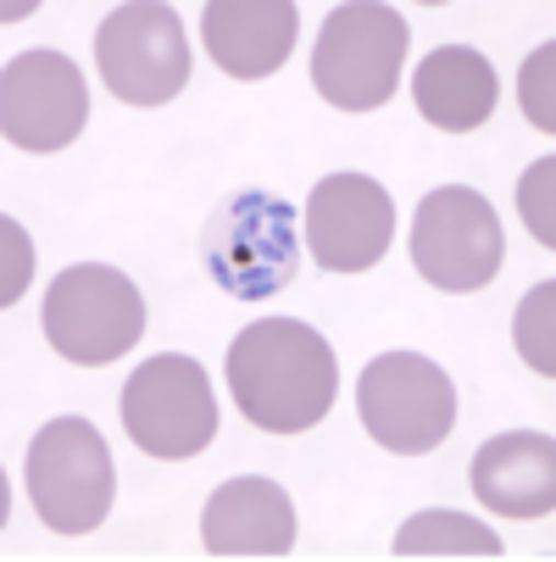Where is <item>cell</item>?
Returning <instances> with one entry per match:
<instances>
[{
  "label": "cell",
  "instance_id": "5",
  "mask_svg": "<svg viewBox=\"0 0 556 562\" xmlns=\"http://www.w3.org/2000/svg\"><path fill=\"white\" fill-rule=\"evenodd\" d=\"M39 324H45V340L56 346V357H67L78 368H106L139 346L145 295L128 273H117L106 262H78V268L56 273V284L45 290Z\"/></svg>",
  "mask_w": 556,
  "mask_h": 562
},
{
  "label": "cell",
  "instance_id": "1",
  "mask_svg": "<svg viewBox=\"0 0 556 562\" xmlns=\"http://www.w3.org/2000/svg\"><path fill=\"white\" fill-rule=\"evenodd\" d=\"M223 368L234 407L262 435H306L329 418L340 395L334 346L300 317H262V324L240 329Z\"/></svg>",
  "mask_w": 556,
  "mask_h": 562
},
{
  "label": "cell",
  "instance_id": "16",
  "mask_svg": "<svg viewBox=\"0 0 556 562\" xmlns=\"http://www.w3.org/2000/svg\"><path fill=\"white\" fill-rule=\"evenodd\" d=\"M501 535L462 513H418L395 535V557H501Z\"/></svg>",
  "mask_w": 556,
  "mask_h": 562
},
{
  "label": "cell",
  "instance_id": "12",
  "mask_svg": "<svg viewBox=\"0 0 556 562\" xmlns=\"http://www.w3.org/2000/svg\"><path fill=\"white\" fill-rule=\"evenodd\" d=\"M300 34L295 0H212L201 12L206 56L228 78H273Z\"/></svg>",
  "mask_w": 556,
  "mask_h": 562
},
{
  "label": "cell",
  "instance_id": "11",
  "mask_svg": "<svg viewBox=\"0 0 556 562\" xmlns=\"http://www.w3.org/2000/svg\"><path fill=\"white\" fill-rule=\"evenodd\" d=\"M306 251L329 273H367L395 239V201L367 173H329L306 195Z\"/></svg>",
  "mask_w": 556,
  "mask_h": 562
},
{
  "label": "cell",
  "instance_id": "10",
  "mask_svg": "<svg viewBox=\"0 0 556 562\" xmlns=\"http://www.w3.org/2000/svg\"><path fill=\"white\" fill-rule=\"evenodd\" d=\"M90 123V85L61 50H23L0 72V134L12 150H67Z\"/></svg>",
  "mask_w": 556,
  "mask_h": 562
},
{
  "label": "cell",
  "instance_id": "20",
  "mask_svg": "<svg viewBox=\"0 0 556 562\" xmlns=\"http://www.w3.org/2000/svg\"><path fill=\"white\" fill-rule=\"evenodd\" d=\"M0 239H7V279H0V301L12 306L23 295V284H29V262L34 257H29V234L12 217H0Z\"/></svg>",
  "mask_w": 556,
  "mask_h": 562
},
{
  "label": "cell",
  "instance_id": "8",
  "mask_svg": "<svg viewBox=\"0 0 556 562\" xmlns=\"http://www.w3.org/2000/svg\"><path fill=\"white\" fill-rule=\"evenodd\" d=\"M123 429L156 462H184L206 451L217 435V401L206 368L179 351L145 357L123 384Z\"/></svg>",
  "mask_w": 556,
  "mask_h": 562
},
{
  "label": "cell",
  "instance_id": "3",
  "mask_svg": "<svg viewBox=\"0 0 556 562\" xmlns=\"http://www.w3.org/2000/svg\"><path fill=\"white\" fill-rule=\"evenodd\" d=\"M407 45H412V29L395 7H378V0L334 7L311 50V85L324 95V106L378 112L401 85Z\"/></svg>",
  "mask_w": 556,
  "mask_h": 562
},
{
  "label": "cell",
  "instance_id": "2",
  "mask_svg": "<svg viewBox=\"0 0 556 562\" xmlns=\"http://www.w3.org/2000/svg\"><path fill=\"white\" fill-rule=\"evenodd\" d=\"M206 273L234 301H268L300 273V223L284 195L240 190L217 201V212L201 228Z\"/></svg>",
  "mask_w": 556,
  "mask_h": 562
},
{
  "label": "cell",
  "instance_id": "13",
  "mask_svg": "<svg viewBox=\"0 0 556 562\" xmlns=\"http://www.w3.org/2000/svg\"><path fill=\"white\" fill-rule=\"evenodd\" d=\"M201 546L212 557H290L295 507L279 479H228L201 513Z\"/></svg>",
  "mask_w": 556,
  "mask_h": 562
},
{
  "label": "cell",
  "instance_id": "19",
  "mask_svg": "<svg viewBox=\"0 0 556 562\" xmlns=\"http://www.w3.org/2000/svg\"><path fill=\"white\" fill-rule=\"evenodd\" d=\"M551 190H556V156H540V162L518 179V212L529 223V234L551 251L556 246V217H551Z\"/></svg>",
  "mask_w": 556,
  "mask_h": 562
},
{
  "label": "cell",
  "instance_id": "15",
  "mask_svg": "<svg viewBox=\"0 0 556 562\" xmlns=\"http://www.w3.org/2000/svg\"><path fill=\"white\" fill-rule=\"evenodd\" d=\"M496 95H501L496 67L473 50V45H440V50H429V56L418 61V72H412V101H418V112H423L434 128H445V134H467V128L490 123Z\"/></svg>",
  "mask_w": 556,
  "mask_h": 562
},
{
  "label": "cell",
  "instance_id": "14",
  "mask_svg": "<svg viewBox=\"0 0 556 562\" xmlns=\"http://www.w3.org/2000/svg\"><path fill=\"white\" fill-rule=\"evenodd\" d=\"M473 496L501 518H551L556 507V440L496 435L473 457Z\"/></svg>",
  "mask_w": 556,
  "mask_h": 562
},
{
  "label": "cell",
  "instance_id": "7",
  "mask_svg": "<svg viewBox=\"0 0 556 562\" xmlns=\"http://www.w3.org/2000/svg\"><path fill=\"white\" fill-rule=\"evenodd\" d=\"M101 85L123 106H168L190 85V34L162 0H128L95 29Z\"/></svg>",
  "mask_w": 556,
  "mask_h": 562
},
{
  "label": "cell",
  "instance_id": "17",
  "mask_svg": "<svg viewBox=\"0 0 556 562\" xmlns=\"http://www.w3.org/2000/svg\"><path fill=\"white\" fill-rule=\"evenodd\" d=\"M556 279H545V284H534L523 301H518V317H512V340H518V357L534 368V373H545V379H556Z\"/></svg>",
  "mask_w": 556,
  "mask_h": 562
},
{
  "label": "cell",
  "instance_id": "9",
  "mask_svg": "<svg viewBox=\"0 0 556 562\" xmlns=\"http://www.w3.org/2000/svg\"><path fill=\"white\" fill-rule=\"evenodd\" d=\"M501 262H507V234H501L496 206L479 190L445 184L418 201L412 268L423 273V284H434L445 295H473L501 273Z\"/></svg>",
  "mask_w": 556,
  "mask_h": 562
},
{
  "label": "cell",
  "instance_id": "4",
  "mask_svg": "<svg viewBox=\"0 0 556 562\" xmlns=\"http://www.w3.org/2000/svg\"><path fill=\"white\" fill-rule=\"evenodd\" d=\"M23 485L29 507L39 513L45 529L56 535H90L106 524L112 496H117V473L101 429L90 418H50L23 457Z\"/></svg>",
  "mask_w": 556,
  "mask_h": 562
},
{
  "label": "cell",
  "instance_id": "18",
  "mask_svg": "<svg viewBox=\"0 0 556 562\" xmlns=\"http://www.w3.org/2000/svg\"><path fill=\"white\" fill-rule=\"evenodd\" d=\"M551 72H556V45L545 40L540 50H529L523 72H518V101H523V117L545 134H556V85H551Z\"/></svg>",
  "mask_w": 556,
  "mask_h": 562
},
{
  "label": "cell",
  "instance_id": "6",
  "mask_svg": "<svg viewBox=\"0 0 556 562\" xmlns=\"http://www.w3.org/2000/svg\"><path fill=\"white\" fill-rule=\"evenodd\" d=\"M356 413L384 451L423 457L456 429V379L434 357L384 351L356 379Z\"/></svg>",
  "mask_w": 556,
  "mask_h": 562
}]
</instances>
